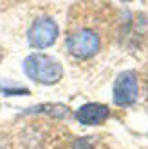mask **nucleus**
Here are the masks:
<instances>
[{
    "mask_svg": "<svg viewBox=\"0 0 148 149\" xmlns=\"http://www.w3.org/2000/svg\"><path fill=\"white\" fill-rule=\"evenodd\" d=\"M25 113H44L49 117H56V119H63V117L70 115V110L63 104H38L33 108L25 110Z\"/></svg>",
    "mask_w": 148,
    "mask_h": 149,
    "instance_id": "6",
    "label": "nucleus"
},
{
    "mask_svg": "<svg viewBox=\"0 0 148 149\" xmlns=\"http://www.w3.org/2000/svg\"><path fill=\"white\" fill-rule=\"evenodd\" d=\"M4 95H11V93H29V90L25 88H20V90H7V88H2Z\"/></svg>",
    "mask_w": 148,
    "mask_h": 149,
    "instance_id": "7",
    "label": "nucleus"
},
{
    "mask_svg": "<svg viewBox=\"0 0 148 149\" xmlns=\"http://www.w3.org/2000/svg\"><path fill=\"white\" fill-rule=\"evenodd\" d=\"M137 93H139V86H137V77L135 72L126 70L121 72L114 83V90H112V99L114 102L126 108V106H132L137 101Z\"/></svg>",
    "mask_w": 148,
    "mask_h": 149,
    "instance_id": "4",
    "label": "nucleus"
},
{
    "mask_svg": "<svg viewBox=\"0 0 148 149\" xmlns=\"http://www.w3.org/2000/svg\"><path fill=\"white\" fill-rule=\"evenodd\" d=\"M101 47L99 36L90 29H78L67 38V50L76 59H89L98 54Z\"/></svg>",
    "mask_w": 148,
    "mask_h": 149,
    "instance_id": "2",
    "label": "nucleus"
},
{
    "mask_svg": "<svg viewBox=\"0 0 148 149\" xmlns=\"http://www.w3.org/2000/svg\"><path fill=\"white\" fill-rule=\"evenodd\" d=\"M24 72L40 84H56L63 76V67L45 54H31L24 61Z\"/></svg>",
    "mask_w": 148,
    "mask_h": 149,
    "instance_id": "1",
    "label": "nucleus"
},
{
    "mask_svg": "<svg viewBox=\"0 0 148 149\" xmlns=\"http://www.w3.org/2000/svg\"><path fill=\"white\" fill-rule=\"evenodd\" d=\"M58 38V24L51 16H38L29 27L27 41L33 49H47Z\"/></svg>",
    "mask_w": 148,
    "mask_h": 149,
    "instance_id": "3",
    "label": "nucleus"
},
{
    "mask_svg": "<svg viewBox=\"0 0 148 149\" xmlns=\"http://www.w3.org/2000/svg\"><path fill=\"white\" fill-rule=\"evenodd\" d=\"M109 115H110L109 106L99 104V102H89V104H83L81 108H78L76 120L85 126H98L107 120Z\"/></svg>",
    "mask_w": 148,
    "mask_h": 149,
    "instance_id": "5",
    "label": "nucleus"
}]
</instances>
